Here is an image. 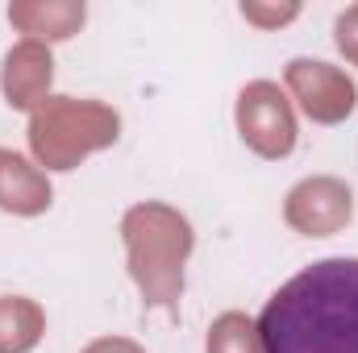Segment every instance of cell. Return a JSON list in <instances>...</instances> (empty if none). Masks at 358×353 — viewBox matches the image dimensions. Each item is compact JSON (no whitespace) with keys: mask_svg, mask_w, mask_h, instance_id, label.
I'll return each instance as SVG.
<instances>
[{"mask_svg":"<svg viewBox=\"0 0 358 353\" xmlns=\"http://www.w3.org/2000/svg\"><path fill=\"white\" fill-rule=\"evenodd\" d=\"M263 353H358V258L292 274L259 316Z\"/></svg>","mask_w":358,"mask_h":353,"instance_id":"6da1fadb","label":"cell"}]
</instances>
